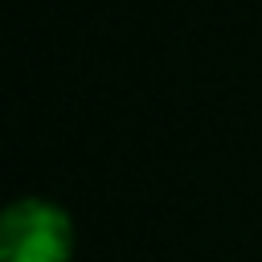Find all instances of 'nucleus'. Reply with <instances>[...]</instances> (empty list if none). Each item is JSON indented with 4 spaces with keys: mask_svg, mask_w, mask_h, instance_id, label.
Masks as SVG:
<instances>
[{
    "mask_svg": "<svg viewBox=\"0 0 262 262\" xmlns=\"http://www.w3.org/2000/svg\"><path fill=\"white\" fill-rule=\"evenodd\" d=\"M70 217L41 196H20L0 217V262H70Z\"/></svg>",
    "mask_w": 262,
    "mask_h": 262,
    "instance_id": "f257e3e1",
    "label": "nucleus"
}]
</instances>
